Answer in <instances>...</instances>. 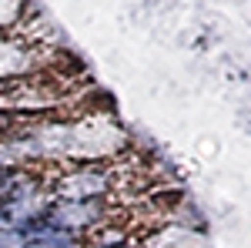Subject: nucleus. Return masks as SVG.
I'll use <instances>...</instances> for the list:
<instances>
[{"label":"nucleus","mask_w":251,"mask_h":248,"mask_svg":"<svg viewBox=\"0 0 251 248\" xmlns=\"http://www.w3.org/2000/svg\"><path fill=\"white\" fill-rule=\"evenodd\" d=\"M91 215L84 208H74V205H64V208L54 215V221H60V225H80V221H87Z\"/></svg>","instance_id":"1"},{"label":"nucleus","mask_w":251,"mask_h":248,"mask_svg":"<svg viewBox=\"0 0 251 248\" xmlns=\"http://www.w3.org/2000/svg\"><path fill=\"white\" fill-rule=\"evenodd\" d=\"M0 248H24V235H20V231L3 228V231H0Z\"/></svg>","instance_id":"2"},{"label":"nucleus","mask_w":251,"mask_h":248,"mask_svg":"<svg viewBox=\"0 0 251 248\" xmlns=\"http://www.w3.org/2000/svg\"><path fill=\"white\" fill-rule=\"evenodd\" d=\"M67 245H71V238L57 235V238H40V242H34L30 248H67Z\"/></svg>","instance_id":"3"}]
</instances>
